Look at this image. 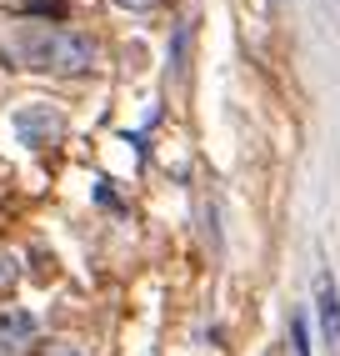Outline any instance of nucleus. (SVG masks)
Instances as JSON below:
<instances>
[{
  "mask_svg": "<svg viewBox=\"0 0 340 356\" xmlns=\"http://www.w3.org/2000/svg\"><path fill=\"white\" fill-rule=\"evenodd\" d=\"M26 60L51 76H85L95 65V40L80 31H35L26 35Z\"/></svg>",
  "mask_w": 340,
  "mask_h": 356,
  "instance_id": "nucleus-1",
  "label": "nucleus"
},
{
  "mask_svg": "<svg viewBox=\"0 0 340 356\" xmlns=\"http://www.w3.org/2000/svg\"><path fill=\"white\" fill-rule=\"evenodd\" d=\"M60 131H65V115L56 106H45V101H31V106H15L10 111V136L20 140V146H31V151L51 146Z\"/></svg>",
  "mask_w": 340,
  "mask_h": 356,
  "instance_id": "nucleus-2",
  "label": "nucleus"
},
{
  "mask_svg": "<svg viewBox=\"0 0 340 356\" xmlns=\"http://www.w3.org/2000/svg\"><path fill=\"white\" fill-rule=\"evenodd\" d=\"M315 326H321V341L325 346H335L340 341V296H335V276L330 271H321L315 276Z\"/></svg>",
  "mask_w": 340,
  "mask_h": 356,
  "instance_id": "nucleus-3",
  "label": "nucleus"
},
{
  "mask_svg": "<svg viewBox=\"0 0 340 356\" xmlns=\"http://www.w3.org/2000/svg\"><path fill=\"white\" fill-rule=\"evenodd\" d=\"M26 341H35V316L26 306H6L0 312V346H26Z\"/></svg>",
  "mask_w": 340,
  "mask_h": 356,
  "instance_id": "nucleus-4",
  "label": "nucleus"
},
{
  "mask_svg": "<svg viewBox=\"0 0 340 356\" xmlns=\"http://www.w3.org/2000/svg\"><path fill=\"white\" fill-rule=\"evenodd\" d=\"M290 341H296V356H315V346H310V321H305V312H296V316H290Z\"/></svg>",
  "mask_w": 340,
  "mask_h": 356,
  "instance_id": "nucleus-5",
  "label": "nucleus"
},
{
  "mask_svg": "<svg viewBox=\"0 0 340 356\" xmlns=\"http://www.w3.org/2000/svg\"><path fill=\"white\" fill-rule=\"evenodd\" d=\"M15 276H20V261H15V251H6V246H0V291H6V286H15Z\"/></svg>",
  "mask_w": 340,
  "mask_h": 356,
  "instance_id": "nucleus-6",
  "label": "nucleus"
},
{
  "mask_svg": "<svg viewBox=\"0 0 340 356\" xmlns=\"http://www.w3.org/2000/svg\"><path fill=\"white\" fill-rule=\"evenodd\" d=\"M115 6H120V10H155L160 0H115Z\"/></svg>",
  "mask_w": 340,
  "mask_h": 356,
  "instance_id": "nucleus-7",
  "label": "nucleus"
}]
</instances>
